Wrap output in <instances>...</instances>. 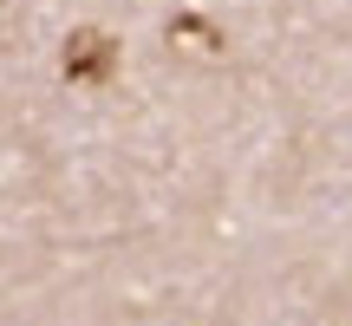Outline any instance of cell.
Here are the masks:
<instances>
[{
    "label": "cell",
    "instance_id": "6da1fadb",
    "mask_svg": "<svg viewBox=\"0 0 352 326\" xmlns=\"http://www.w3.org/2000/svg\"><path fill=\"white\" fill-rule=\"evenodd\" d=\"M111 59H118L111 39H98V33H78L72 46H65V72H72V78H98Z\"/></svg>",
    "mask_w": 352,
    "mask_h": 326
}]
</instances>
